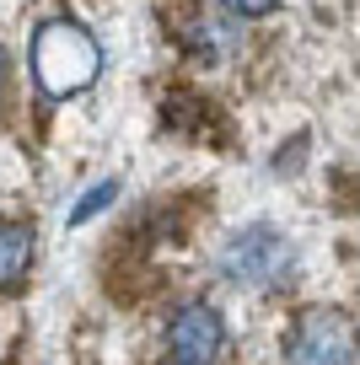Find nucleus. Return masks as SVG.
Here are the masks:
<instances>
[{
    "instance_id": "obj_2",
    "label": "nucleus",
    "mask_w": 360,
    "mask_h": 365,
    "mask_svg": "<svg viewBox=\"0 0 360 365\" xmlns=\"http://www.w3.org/2000/svg\"><path fill=\"white\" fill-rule=\"evenodd\" d=\"M291 365H355L349 317L334 307H312L291 322Z\"/></svg>"
},
{
    "instance_id": "obj_7",
    "label": "nucleus",
    "mask_w": 360,
    "mask_h": 365,
    "mask_svg": "<svg viewBox=\"0 0 360 365\" xmlns=\"http://www.w3.org/2000/svg\"><path fill=\"white\" fill-rule=\"evenodd\" d=\"M226 6H231L236 16H264V11H274L280 0H226Z\"/></svg>"
},
{
    "instance_id": "obj_1",
    "label": "nucleus",
    "mask_w": 360,
    "mask_h": 365,
    "mask_svg": "<svg viewBox=\"0 0 360 365\" xmlns=\"http://www.w3.org/2000/svg\"><path fill=\"white\" fill-rule=\"evenodd\" d=\"M102 70V43L70 16H54L33 33V81L44 97H76L97 81Z\"/></svg>"
},
{
    "instance_id": "obj_3",
    "label": "nucleus",
    "mask_w": 360,
    "mask_h": 365,
    "mask_svg": "<svg viewBox=\"0 0 360 365\" xmlns=\"http://www.w3.org/2000/svg\"><path fill=\"white\" fill-rule=\"evenodd\" d=\"M285 263H291V252H285V242L274 237L269 226L242 231V237L226 247V274H231L236 285H274L285 274Z\"/></svg>"
},
{
    "instance_id": "obj_5",
    "label": "nucleus",
    "mask_w": 360,
    "mask_h": 365,
    "mask_svg": "<svg viewBox=\"0 0 360 365\" xmlns=\"http://www.w3.org/2000/svg\"><path fill=\"white\" fill-rule=\"evenodd\" d=\"M33 269V231L22 220H6L0 226V290H16Z\"/></svg>"
},
{
    "instance_id": "obj_8",
    "label": "nucleus",
    "mask_w": 360,
    "mask_h": 365,
    "mask_svg": "<svg viewBox=\"0 0 360 365\" xmlns=\"http://www.w3.org/2000/svg\"><path fill=\"white\" fill-rule=\"evenodd\" d=\"M0 76H6V54H0Z\"/></svg>"
},
{
    "instance_id": "obj_4",
    "label": "nucleus",
    "mask_w": 360,
    "mask_h": 365,
    "mask_svg": "<svg viewBox=\"0 0 360 365\" xmlns=\"http://www.w3.org/2000/svg\"><path fill=\"white\" fill-rule=\"evenodd\" d=\"M167 344H172V354H178V365H210L215 354H221V344H226L221 312H215L210 301L178 307V317H172V328H167Z\"/></svg>"
},
{
    "instance_id": "obj_6",
    "label": "nucleus",
    "mask_w": 360,
    "mask_h": 365,
    "mask_svg": "<svg viewBox=\"0 0 360 365\" xmlns=\"http://www.w3.org/2000/svg\"><path fill=\"white\" fill-rule=\"evenodd\" d=\"M119 194V182H97V188H91L86 199H81L76 210H70V226H81V220H91V215H102V210H108V199Z\"/></svg>"
}]
</instances>
